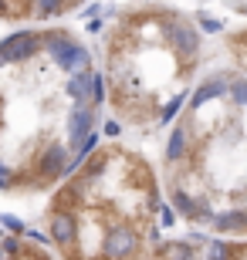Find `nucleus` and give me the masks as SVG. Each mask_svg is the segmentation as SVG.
<instances>
[{"label":"nucleus","instance_id":"obj_1","mask_svg":"<svg viewBox=\"0 0 247 260\" xmlns=\"http://www.w3.org/2000/svg\"><path fill=\"white\" fill-rule=\"evenodd\" d=\"M41 48L48 51L51 61H54L61 71H68V75L88 71V64H92V54H88L81 44H75L65 30H48V34H41Z\"/></svg>","mask_w":247,"mask_h":260},{"label":"nucleus","instance_id":"obj_2","mask_svg":"<svg viewBox=\"0 0 247 260\" xmlns=\"http://www.w3.org/2000/svg\"><path fill=\"white\" fill-rule=\"evenodd\" d=\"M143 247V233L135 230L132 223H115L112 230L105 233V243H102V253L105 260H132Z\"/></svg>","mask_w":247,"mask_h":260},{"label":"nucleus","instance_id":"obj_3","mask_svg":"<svg viewBox=\"0 0 247 260\" xmlns=\"http://www.w3.org/2000/svg\"><path fill=\"white\" fill-rule=\"evenodd\" d=\"M41 51V34L34 30H17L0 41V68L4 64H24Z\"/></svg>","mask_w":247,"mask_h":260},{"label":"nucleus","instance_id":"obj_4","mask_svg":"<svg viewBox=\"0 0 247 260\" xmlns=\"http://www.w3.org/2000/svg\"><path fill=\"white\" fill-rule=\"evenodd\" d=\"M68 159H71L68 145H61V142L44 145V152L34 159V173H38V183H54V179H61V176H65V169H68Z\"/></svg>","mask_w":247,"mask_h":260},{"label":"nucleus","instance_id":"obj_5","mask_svg":"<svg viewBox=\"0 0 247 260\" xmlns=\"http://www.w3.org/2000/svg\"><path fill=\"white\" fill-rule=\"evenodd\" d=\"M166 41H170V48L176 51L183 61L197 58V51H200V30H197V24H186V20L170 24V27H166Z\"/></svg>","mask_w":247,"mask_h":260},{"label":"nucleus","instance_id":"obj_6","mask_svg":"<svg viewBox=\"0 0 247 260\" xmlns=\"http://www.w3.org/2000/svg\"><path fill=\"white\" fill-rule=\"evenodd\" d=\"M92 125H95V108H75L68 115L65 128H68V152H75L78 145L92 135Z\"/></svg>","mask_w":247,"mask_h":260},{"label":"nucleus","instance_id":"obj_7","mask_svg":"<svg viewBox=\"0 0 247 260\" xmlns=\"http://www.w3.org/2000/svg\"><path fill=\"white\" fill-rule=\"evenodd\" d=\"M193 149V135H190V125H176L170 128V139H166V162L170 166H180Z\"/></svg>","mask_w":247,"mask_h":260},{"label":"nucleus","instance_id":"obj_8","mask_svg":"<svg viewBox=\"0 0 247 260\" xmlns=\"http://www.w3.org/2000/svg\"><path fill=\"white\" fill-rule=\"evenodd\" d=\"M51 240L61 247H71L78 240V216L71 213H51Z\"/></svg>","mask_w":247,"mask_h":260},{"label":"nucleus","instance_id":"obj_9","mask_svg":"<svg viewBox=\"0 0 247 260\" xmlns=\"http://www.w3.org/2000/svg\"><path fill=\"white\" fill-rule=\"evenodd\" d=\"M227 88H230L227 78H207V81H203V85L190 95V108L197 112V108H203V105H210V102L224 98V95H227Z\"/></svg>","mask_w":247,"mask_h":260},{"label":"nucleus","instance_id":"obj_10","mask_svg":"<svg viewBox=\"0 0 247 260\" xmlns=\"http://www.w3.org/2000/svg\"><path fill=\"white\" fill-rule=\"evenodd\" d=\"M65 95L75 98V108H92V71H78L68 78Z\"/></svg>","mask_w":247,"mask_h":260},{"label":"nucleus","instance_id":"obj_11","mask_svg":"<svg viewBox=\"0 0 247 260\" xmlns=\"http://www.w3.org/2000/svg\"><path fill=\"white\" fill-rule=\"evenodd\" d=\"M210 226L217 233H247V210H224L213 213Z\"/></svg>","mask_w":247,"mask_h":260},{"label":"nucleus","instance_id":"obj_12","mask_svg":"<svg viewBox=\"0 0 247 260\" xmlns=\"http://www.w3.org/2000/svg\"><path fill=\"white\" fill-rule=\"evenodd\" d=\"M197 203H200V196H190L183 186H173L170 189V206L176 210V216H197Z\"/></svg>","mask_w":247,"mask_h":260},{"label":"nucleus","instance_id":"obj_13","mask_svg":"<svg viewBox=\"0 0 247 260\" xmlns=\"http://www.w3.org/2000/svg\"><path fill=\"white\" fill-rule=\"evenodd\" d=\"M237 257V247L230 240H207L203 247V260H234Z\"/></svg>","mask_w":247,"mask_h":260},{"label":"nucleus","instance_id":"obj_14","mask_svg":"<svg viewBox=\"0 0 247 260\" xmlns=\"http://www.w3.org/2000/svg\"><path fill=\"white\" fill-rule=\"evenodd\" d=\"M159 260H197V250L186 240H173L159 250Z\"/></svg>","mask_w":247,"mask_h":260},{"label":"nucleus","instance_id":"obj_15","mask_svg":"<svg viewBox=\"0 0 247 260\" xmlns=\"http://www.w3.org/2000/svg\"><path fill=\"white\" fill-rule=\"evenodd\" d=\"M186 98H190V95H186V91H180V95H173L170 102H166V105L159 108V115H156V122H159V125H170L173 118L180 115V105H183V102H186Z\"/></svg>","mask_w":247,"mask_h":260},{"label":"nucleus","instance_id":"obj_16","mask_svg":"<svg viewBox=\"0 0 247 260\" xmlns=\"http://www.w3.org/2000/svg\"><path fill=\"white\" fill-rule=\"evenodd\" d=\"M65 10H71V4H31V14H38V17H58Z\"/></svg>","mask_w":247,"mask_h":260},{"label":"nucleus","instance_id":"obj_17","mask_svg":"<svg viewBox=\"0 0 247 260\" xmlns=\"http://www.w3.org/2000/svg\"><path fill=\"white\" fill-rule=\"evenodd\" d=\"M0 226H4L10 237H24V230H28V226H24L17 216H10V213H0Z\"/></svg>","mask_w":247,"mask_h":260},{"label":"nucleus","instance_id":"obj_18","mask_svg":"<svg viewBox=\"0 0 247 260\" xmlns=\"http://www.w3.org/2000/svg\"><path fill=\"white\" fill-rule=\"evenodd\" d=\"M197 30H203V34H220V30H224V20L200 14V17H197Z\"/></svg>","mask_w":247,"mask_h":260},{"label":"nucleus","instance_id":"obj_19","mask_svg":"<svg viewBox=\"0 0 247 260\" xmlns=\"http://www.w3.org/2000/svg\"><path fill=\"white\" fill-rule=\"evenodd\" d=\"M227 91H230V98H234L240 108H247V78H237V81H234Z\"/></svg>","mask_w":247,"mask_h":260},{"label":"nucleus","instance_id":"obj_20","mask_svg":"<svg viewBox=\"0 0 247 260\" xmlns=\"http://www.w3.org/2000/svg\"><path fill=\"white\" fill-rule=\"evenodd\" d=\"M0 253H4V260L20 257V240L17 237H4V240H0Z\"/></svg>","mask_w":247,"mask_h":260},{"label":"nucleus","instance_id":"obj_21","mask_svg":"<svg viewBox=\"0 0 247 260\" xmlns=\"http://www.w3.org/2000/svg\"><path fill=\"white\" fill-rule=\"evenodd\" d=\"M102 102H105V81L102 75H92V108L102 105Z\"/></svg>","mask_w":247,"mask_h":260},{"label":"nucleus","instance_id":"obj_22","mask_svg":"<svg viewBox=\"0 0 247 260\" xmlns=\"http://www.w3.org/2000/svg\"><path fill=\"white\" fill-rule=\"evenodd\" d=\"M156 210H159V223L162 226H173V223H176V210H173L170 203H156Z\"/></svg>","mask_w":247,"mask_h":260},{"label":"nucleus","instance_id":"obj_23","mask_svg":"<svg viewBox=\"0 0 247 260\" xmlns=\"http://www.w3.org/2000/svg\"><path fill=\"white\" fill-rule=\"evenodd\" d=\"M14 186V173H10V166L0 162V189H10Z\"/></svg>","mask_w":247,"mask_h":260},{"label":"nucleus","instance_id":"obj_24","mask_svg":"<svg viewBox=\"0 0 247 260\" xmlns=\"http://www.w3.org/2000/svg\"><path fill=\"white\" fill-rule=\"evenodd\" d=\"M24 237H28L31 243H38V247H44V243H48V237H44V233H38V230H24Z\"/></svg>","mask_w":247,"mask_h":260},{"label":"nucleus","instance_id":"obj_25","mask_svg":"<svg viewBox=\"0 0 247 260\" xmlns=\"http://www.w3.org/2000/svg\"><path fill=\"white\" fill-rule=\"evenodd\" d=\"M119 132H122V125H119L115 118H112V122H105V135H108V139H115Z\"/></svg>","mask_w":247,"mask_h":260},{"label":"nucleus","instance_id":"obj_26","mask_svg":"<svg viewBox=\"0 0 247 260\" xmlns=\"http://www.w3.org/2000/svg\"><path fill=\"white\" fill-rule=\"evenodd\" d=\"M0 260H4V253H0Z\"/></svg>","mask_w":247,"mask_h":260}]
</instances>
